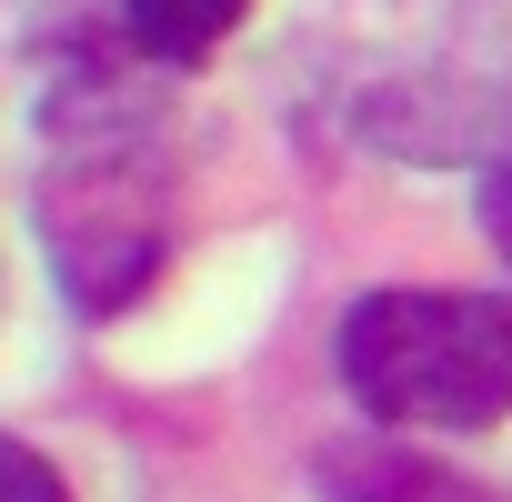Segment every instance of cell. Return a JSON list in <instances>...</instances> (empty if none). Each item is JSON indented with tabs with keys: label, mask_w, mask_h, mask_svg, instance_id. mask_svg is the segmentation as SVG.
Here are the masks:
<instances>
[{
	"label": "cell",
	"mask_w": 512,
	"mask_h": 502,
	"mask_svg": "<svg viewBox=\"0 0 512 502\" xmlns=\"http://www.w3.org/2000/svg\"><path fill=\"white\" fill-rule=\"evenodd\" d=\"M342 392L402 432H482L512 412V302L502 292H362L342 312Z\"/></svg>",
	"instance_id": "cell-1"
},
{
	"label": "cell",
	"mask_w": 512,
	"mask_h": 502,
	"mask_svg": "<svg viewBox=\"0 0 512 502\" xmlns=\"http://www.w3.org/2000/svg\"><path fill=\"white\" fill-rule=\"evenodd\" d=\"M41 241H51V272H61V292L81 312H121L171 251V171H161V151H141V131L91 151V131L71 121V151L41 181Z\"/></svg>",
	"instance_id": "cell-2"
},
{
	"label": "cell",
	"mask_w": 512,
	"mask_h": 502,
	"mask_svg": "<svg viewBox=\"0 0 512 502\" xmlns=\"http://www.w3.org/2000/svg\"><path fill=\"white\" fill-rule=\"evenodd\" d=\"M241 11H251V0H121V31H131L141 61H171V71H181V61H201Z\"/></svg>",
	"instance_id": "cell-3"
},
{
	"label": "cell",
	"mask_w": 512,
	"mask_h": 502,
	"mask_svg": "<svg viewBox=\"0 0 512 502\" xmlns=\"http://www.w3.org/2000/svg\"><path fill=\"white\" fill-rule=\"evenodd\" d=\"M0 502H71V492H61V472H51L31 442L0 432Z\"/></svg>",
	"instance_id": "cell-4"
},
{
	"label": "cell",
	"mask_w": 512,
	"mask_h": 502,
	"mask_svg": "<svg viewBox=\"0 0 512 502\" xmlns=\"http://www.w3.org/2000/svg\"><path fill=\"white\" fill-rule=\"evenodd\" d=\"M482 231H492V251L512 262V161H492V171H482Z\"/></svg>",
	"instance_id": "cell-5"
}]
</instances>
